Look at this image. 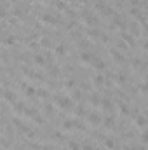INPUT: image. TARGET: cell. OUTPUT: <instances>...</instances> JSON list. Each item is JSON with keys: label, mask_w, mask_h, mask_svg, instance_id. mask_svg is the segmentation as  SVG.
<instances>
[{"label": "cell", "mask_w": 148, "mask_h": 150, "mask_svg": "<svg viewBox=\"0 0 148 150\" xmlns=\"http://www.w3.org/2000/svg\"><path fill=\"white\" fill-rule=\"evenodd\" d=\"M54 103H56L59 108H63V110H70V108L73 107L72 98H70V96H61V94L54 96Z\"/></svg>", "instance_id": "cell-1"}, {"label": "cell", "mask_w": 148, "mask_h": 150, "mask_svg": "<svg viewBox=\"0 0 148 150\" xmlns=\"http://www.w3.org/2000/svg\"><path fill=\"white\" fill-rule=\"evenodd\" d=\"M82 17H84V21H85L87 24H91V26H96V24H98V19H96L91 12H87V10L82 12Z\"/></svg>", "instance_id": "cell-2"}, {"label": "cell", "mask_w": 148, "mask_h": 150, "mask_svg": "<svg viewBox=\"0 0 148 150\" xmlns=\"http://www.w3.org/2000/svg\"><path fill=\"white\" fill-rule=\"evenodd\" d=\"M87 121H89V124H92V126H99V124H101V115L96 114V112H91V114L87 115Z\"/></svg>", "instance_id": "cell-3"}, {"label": "cell", "mask_w": 148, "mask_h": 150, "mask_svg": "<svg viewBox=\"0 0 148 150\" xmlns=\"http://www.w3.org/2000/svg\"><path fill=\"white\" fill-rule=\"evenodd\" d=\"M110 54H112V58L115 59V61H119V63H122V61H126V58H124V54L119 51V49H115V47H112L110 49Z\"/></svg>", "instance_id": "cell-4"}, {"label": "cell", "mask_w": 148, "mask_h": 150, "mask_svg": "<svg viewBox=\"0 0 148 150\" xmlns=\"http://www.w3.org/2000/svg\"><path fill=\"white\" fill-rule=\"evenodd\" d=\"M12 124H14V126H16L19 131H23V133H26V131L30 129V128H28V126H26V124H24L21 119H17V117H14V119H12Z\"/></svg>", "instance_id": "cell-5"}, {"label": "cell", "mask_w": 148, "mask_h": 150, "mask_svg": "<svg viewBox=\"0 0 148 150\" xmlns=\"http://www.w3.org/2000/svg\"><path fill=\"white\" fill-rule=\"evenodd\" d=\"M99 105H101L103 110H106V112H112V110H113V103H112L110 98H103V100L99 101Z\"/></svg>", "instance_id": "cell-6"}, {"label": "cell", "mask_w": 148, "mask_h": 150, "mask_svg": "<svg viewBox=\"0 0 148 150\" xmlns=\"http://www.w3.org/2000/svg\"><path fill=\"white\" fill-rule=\"evenodd\" d=\"M134 124H136L138 128H141V129H145V128H147V115H143V114H140V115L136 117V121H134Z\"/></svg>", "instance_id": "cell-7"}, {"label": "cell", "mask_w": 148, "mask_h": 150, "mask_svg": "<svg viewBox=\"0 0 148 150\" xmlns=\"http://www.w3.org/2000/svg\"><path fill=\"white\" fill-rule=\"evenodd\" d=\"M42 21L47 23V24H59V21H58L54 16H51V14H44V16H42Z\"/></svg>", "instance_id": "cell-8"}, {"label": "cell", "mask_w": 148, "mask_h": 150, "mask_svg": "<svg viewBox=\"0 0 148 150\" xmlns=\"http://www.w3.org/2000/svg\"><path fill=\"white\" fill-rule=\"evenodd\" d=\"M92 59H94V56H92L91 52H87V51L80 52V61H82V63H92Z\"/></svg>", "instance_id": "cell-9"}, {"label": "cell", "mask_w": 148, "mask_h": 150, "mask_svg": "<svg viewBox=\"0 0 148 150\" xmlns=\"http://www.w3.org/2000/svg\"><path fill=\"white\" fill-rule=\"evenodd\" d=\"M92 65H94V68H96V70H99V72L106 68V63H105L103 59H99V58H94V59H92Z\"/></svg>", "instance_id": "cell-10"}, {"label": "cell", "mask_w": 148, "mask_h": 150, "mask_svg": "<svg viewBox=\"0 0 148 150\" xmlns=\"http://www.w3.org/2000/svg\"><path fill=\"white\" fill-rule=\"evenodd\" d=\"M2 96L7 100V101H10V103H14L16 101V94L12 93V91H7V89H2Z\"/></svg>", "instance_id": "cell-11"}, {"label": "cell", "mask_w": 148, "mask_h": 150, "mask_svg": "<svg viewBox=\"0 0 148 150\" xmlns=\"http://www.w3.org/2000/svg\"><path fill=\"white\" fill-rule=\"evenodd\" d=\"M101 124H105V126H106L108 129H112V128L115 126V119H113L112 115H108L106 119H101Z\"/></svg>", "instance_id": "cell-12"}, {"label": "cell", "mask_w": 148, "mask_h": 150, "mask_svg": "<svg viewBox=\"0 0 148 150\" xmlns=\"http://www.w3.org/2000/svg\"><path fill=\"white\" fill-rule=\"evenodd\" d=\"M54 52H56V56H65L66 54V45L65 44H58L56 49H54Z\"/></svg>", "instance_id": "cell-13"}, {"label": "cell", "mask_w": 148, "mask_h": 150, "mask_svg": "<svg viewBox=\"0 0 148 150\" xmlns=\"http://www.w3.org/2000/svg\"><path fill=\"white\" fill-rule=\"evenodd\" d=\"M12 108H14L16 114H24V105H23L21 101H14V103H12Z\"/></svg>", "instance_id": "cell-14"}, {"label": "cell", "mask_w": 148, "mask_h": 150, "mask_svg": "<svg viewBox=\"0 0 148 150\" xmlns=\"http://www.w3.org/2000/svg\"><path fill=\"white\" fill-rule=\"evenodd\" d=\"M33 61H35V65L44 66V65H45V56H42V54H35V56H33Z\"/></svg>", "instance_id": "cell-15"}, {"label": "cell", "mask_w": 148, "mask_h": 150, "mask_svg": "<svg viewBox=\"0 0 148 150\" xmlns=\"http://www.w3.org/2000/svg\"><path fill=\"white\" fill-rule=\"evenodd\" d=\"M103 145H105L106 149L113 150L115 149V140H113V138H103Z\"/></svg>", "instance_id": "cell-16"}, {"label": "cell", "mask_w": 148, "mask_h": 150, "mask_svg": "<svg viewBox=\"0 0 148 150\" xmlns=\"http://www.w3.org/2000/svg\"><path fill=\"white\" fill-rule=\"evenodd\" d=\"M87 37H91V38H99V37H101V31H99L98 28H91V30L87 31Z\"/></svg>", "instance_id": "cell-17"}, {"label": "cell", "mask_w": 148, "mask_h": 150, "mask_svg": "<svg viewBox=\"0 0 148 150\" xmlns=\"http://www.w3.org/2000/svg\"><path fill=\"white\" fill-rule=\"evenodd\" d=\"M94 84H96V86H105V84H106V79H105V75L98 73V75L94 77Z\"/></svg>", "instance_id": "cell-18"}, {"label": "cell", "mask_w": 148, "mask_h": 150, "mask_svg": "<svg viewBox=\"0 0 148 150\" xmlns=\"http://www.w3.org/2000/svg\"><path fill=\"white\" fill-rule=\"evenodd\" d=\"M23 87H24V94H26L28 98H33V96H35V91H37L35 87H31V86H23Z\"/></svg>", "instance_id": "cell-19"}, {"label": "cell", "mask_w": 148, "mask_h": 150, "mask_svg": "<svg viewBox=\"0 0 148 150\" xmlns=\"http://www.w3.org/2000/svg\"><path fill=\"white\" fill-rule=\"evenodd\" d=\"M122 38H124V42H126V44H129V45H133V44H134V37H131L127 31H124V33H122Z\"/></svg>", "instance_id": "cell-20"}, {"label": "cell", "mask_w": 148, "mask_h": 150, "mask_svg": "<svg viewBox=\"0 0 148 150\" xmlns=\"http://www.w3.org/2000/svg\"><path fill=\"white\" fill-rule=\"evenodd\" d=\"M89 101H91V105H94V107H98L99 105V101H101V98H99V94H91V98H89Z\"/></svg>", "instance_id": "cell-21"}, {"label": "cell", "mask_w": 148, "mask_h": 150, "mask_svg": "<svg viewBox=\"0 0 148 150\" xmlns=\"http://www.w3.org/2000/svg\"><path fill=\"white\" fill-rule=\"evenodd\" d=\"M2 42H3L5 45H12V44H14V37H12V35H3V37H2Z\"/></svg>", "instance_id": "cell-22"}, {"label": "cell", "mask_w": 148, "mask_h": 150, "mask_svg": "<svg viewBox=\"0 0 148 150\" xmlns=\"http://www.w3.org/2000/svg\"><path fill=\"white\" fill-rule=\"evenodd\" d=\"M35 96H38V98H47V96H49V93H47L45 89H42V87H38V89L35 91Z\"/></svg>", "instance_id": "cell-23"}, {"label": "cell", "mask_w": 148, "mask_h": 150, "mask_svg": "<svg viewBox=\"0 0 148 150\" xmlns=\"http://www.w3.org/2000/svg\"><path fill=\"white\" fill-rule=\"evenodd\" d=\"M75 115H77V117H84V115H85V108H84L82 105H79V107L75 108Z\"/></svg>", "instance_id": "cell-24"}, {"label": "cell", "mask_w": 148, "mask_h": 150, "mask_svg": "<svg viewBox=\"0 0 148 150\" xmlns=\"http://www.w3.org/2000/svg\"><path fill=\"white\" fill-rule=\"evenodd\" d=\"M113 79H115L117 82L124 84V82H126V73H115V75H113Z\"/></svg>", "instance_id": "cell-25"}, {"label": "cell", "mask_w": 148, "mask_h": 150, "mask_svg": "<svg viewBox=\"0 0 148 150\" xmlns=\"http://www.w3.org/2000/svg\"><path fill=\"white\" fill-rule=\"evenodd\" d=\"M119 108H120V112H122L124 115H129V114H131V110H129V107H127L126 103H120V105H119Z\"/></svg>", "instance_id": "cell-26"}, {"label": "cell", "mask_w": 148, "mask_h": 150, "mask_svg": "<svg viewBox=\"0 0 148 150\" xmlns=\"http://www.w3.org/2000/svg\"><path fill=\"white\" fill-rule=\"evenodd\" d=\"M33 121H35V122H37V124H40V126H44V124H45V121H44V119H42V117H40V115H37V114H35V115H33Z\"/></svg>", "instance_id": "cell-27"}, {"label": "cell", "mask_w": 148, "mask_h": 150, "mask_svg": "<svg viewBox=\"0 0 148 150\" xmlns=\"http://www.w3.org/2000/svg\"><path fill=\"white\" fill-rule=\"evenodd\" d=\"M68 149L70 150H80V145H79L77 142H70V143H68Z\"/></svg>", "instance_id": "cell-28"}, {"label": "cell", "mask_w": 148, "mask_h": 150, "mask_svg": "<svg viewBox=\"0 0 148 150\" xmlns=\"http://www.w3.org/2000/svg\"><path fill=\"white\" fill-rule=\"evenodd\" d=\"M101 12H103L105 16H113V10H112L110 7H103V9H101Z\"/></svg>", "instance_id": "cell-29"}, {"label": "cell", "mask_w": 148, "mask_h": 150, "mask_svg": "<svg viewBox=\"0 0 148 150\" xmlns=\"http://www.w3.org/2000/svg\"><path fill=\"white\" fill-rule=\"evenodd\" d=\"M80 150H96V149H94V147H92L91 143H84V145L80 147Z\"/></svg>", "instance_id": "cell-30"}, {"label": "cell", "mask_w": 148, "mask_h": 150, "mask_svg": "<svg viewBox=\"0 0 148 150\" xmlns=\"http://www.w3.org/2000/svg\"><path fill=\"white\" fill-rule=\"evenodd\" d=\"M52 138L61 142V140H65V135H61V133H54V135H52Z\"/></svg>", "instance_id": "cell-31"}, {"label": "cell", "mask_w": 148, "mask_h": 150, "mask_svg": "<svg viewBox=\"0 0 148 150\" xmlns=\"http://www.w3.org/2000/svg\"><path fill=\"white\" fill-rule=\"evenodd\" d=\"M79 45H80L82 49H85V47L89 45V42H87V40H80V42H79Z\"/></svg>", "instance_id": "cell-32"}, {"label": "cell", "mask_w": 148, "mask_h": 150, "mask_svg": "<svg viewBox=\"0 0 148 150\" xmlns=\"http://www.w3.org/2000/svg\"><path fill=\"white\" fill-rule=\"evenodd\" d=\"M117 45H119V49H127V44H126L124 40H120V42H119Z\"/></svg>", "instance_id": "cell-33"}, {"label": "cell", "mask_w": 148, "mask_h": 150, "mask_svg": "<svg viewBox=\"0 0 148 150\" xmlns=\"http://www.w3.org/2000/svg\"><path fill=\"white\" fill-rule=\"evenodd\" d=\"M140 91L145 93V91H147V84H140Z\"/></svg>", "instance_id": "cell-34"}, {"label": "cell", "mask_w": 148, "mask_h": 150, "mask_svg": "<svg viewBox=\"0 0 148 150\" xmlns=\"http://www.w3.org/2000/svg\"><path fill=\"white\" fill-rule=\"evenodd\" d=\"M45 112H47V114H52V107H51V105H45Z\"/></svg>", "instance_id": "cell-35"}, {"label": "cell", "mask_w": 148, "mask_h": 150, "mask_svg": "<svg viewBox=\"0 0 148 150\" xmlns=\"http://www.w3.org/2000/svg\"><path fill=\"white\" fill-rule=\"evenodd\" d=\"M82 94H80V91H73V98H80Z\"/></svg>", "instance_id": "cell-36"}, {"label": "cell", "mask_w": 148, "mask_h": 150, "mask_svg": "<svg viewBox=\"0 0 148 150\" xmlns=\"http://www.w3.org/2000/svg\"><path fill=\"white\" fill-rule=\"evenodd\" d=\"M124 150H134V147H124Z\"/></svg>", "instance_id": "cell-37"}, {"label": "cell", "mask_w": 148, "mask_h": 150, "mask_svg": "<svg viewBox=\"0 0 148 150\" xmlns=\"http://www.w3.org/2000/svg\"><path fill=\"white\" fill-rule=\"evenodd\" d=\"M42 150H52V149H49V147H42Z\"/></svg>", "instance_id": "cell-38"}, {"label": "cell", "mask_w": 148, "mask_h": 150, "mask_svg": "<svg viewBox=\"0 0 148 150\" xmlns=\"http://www.w3.org/2000/svg\"><path fill=\"white\" fill-rule=\"evenodd\" d=\"M0 72H2V66H0Z\"/></svg>", "instance_id": "cell-39"}]
</instances>
